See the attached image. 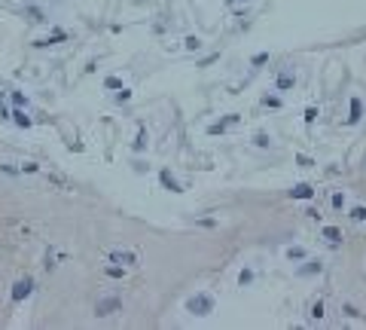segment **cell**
I'll use <instances>...</instances> for the list:
<instances>
[{"label": "cell", "mask_w": 366, "mask_h": 330, "mask_svg": "<svg viewBox=\"0 0 366 330\" xmlns=\"http://www.w3.org/2000/svg\"><path fill=\"white\" fill-rule=\"evenodd\" d=\"M320 235H324L329 245H339L342 242V230H339V226H324V233H320Z\"/></svg>", "instance_id": "11"}, {"label": "cell", "mask_w": 366, "mask_h": 330, "mask_svg": "<svg viewBox=\"0 0 366 330\" xmlns=\"http://www.w3.org/2000/svg\"><path fill=\"white\" fill-rule=\"evenodd\" d=\"M262 107H269V110H281V107H284L281 92H269V95H262Z\"/></svg>", "instance_id": "10"}, {"label": "cell", "mask_w": 366, "mask_h": 330, "mask_svg": "<svg viewBox=\"0 0 366 330\" xmlns=\"http://www.w3.org/2000/svg\"><path fill=\"white\" fill-rule=\"evenodd\" d=\"M61 40H67V34H64V31H55L52 37H46V40H40L37 46H55V43H61Z\"/></svg>", "instance_id": "15"}, {"label": "cell", "mask_w": 366, "mask_h": 330, "mask_svg": "<svg viewBox=\"0 0 366 330\" xmlns=\"http://www.w3.org/2000/svg\"><path fill=\"white\" fill-rule=\"evenodd\" d=\"M238 119H241V116H238V113H229V116H226V119H220V122H214V126H211L208 132H211V135H220V132H226L229 126H235V122H238Z\"/></svg>", "instance_id": "8"}, {"label": "cell", "mask_w": 366, "mask_h": 330, "mask_svg": "<svg viewBox=\"0 0 366 330\" xmlns=\"http://www.w3.org/2000/svg\"><path fill=\"white\" fill-rule=\"evenodd\" d=\"M324 272V260L320 257H305L299 266H296V275L299 278H311V275H320Z\"/></svg>", "instance_id": "2"}, {"label": "cell", "mask_w": 366, "mask_h": 330, "mask_svg": "<svg viewBox=\"0 0 366 330\" xmlns=\"http://www.w3.org/2000/svg\"><path fill=\"white\" fill-rule=\"evenodd\" d=\"M296 162H299L302 168H311V165H314V162H311V159H308V156H302V153H299V156H296Z\"/></svg>", "instance_id": "27"}, {"label": "cell", "mask_w": 366, "mask_h": 330, "mask_svg": "<svg viewBox=\"0 0 366 330\" xmlns=\"http://www.w3.org/2000/svg\"><path fill=\"white\" fill-rule=\"evenodd\" d=\"M305 257H308V251H305V248H299V245L287 248V260H290V263H302Z\"/></svg>", "instance_id": "12"}, {"label": "cell", "mask_w": 366, "mask_h": 330, "mask_svg": "<svg viewBox=\"0 0 366 330\" xmlns=\"http://www.w3.org/2000/svg\"><path fill=\"white\" fill-rule=\"evenodd\" d=\"M107 260H110V263H122V266H137V254H134V251H122V248L110 251Z\"/></svg>", "instance_id": "3"}, {"label": "cell", "mask_w": 366, "mask_h": 330, "mask_svg": "<svg viewBox=\"0 0 366 330\" xmlns=\"http://www.w3.org/2000/svg\"><path fill=\"white\" fill-rule=\"evenodd\" d=\"M308 318H311V321H320V318H324V300H314L308 306Z\"/></svg>", "instance_id": "13"}, {"label": "cell", "mask_w": 366, "mask_h": 330, "mask_svg": "<svg viewBox=\"0 0 366 330\" xmlns=\"http://www.w3.org/2000/svg\"><path fill=\"white\" fill-rule=\"evenodd\" d=\"M254 144L266 150V147H272V135H266V132H256V135H254Z\"/></svg>", "instance_id": "16"}, {"label": "cell", "mask_w": 366, "mask_h": 330, "mask_svg": "<svg viewBox=\"0 0 366 330\" xmlns=\"http://www.w3.org/2000/svg\"><path fill=\"white\" fill-rule=\"evenodd\" d=\"M293 86H296V74L293 71H281L278 77H274V92H290Z\"/></svg>", "instance_id": "5"}, {"label": "cell", "mask_w": 366, "mask_h": 330, "mask_svg": "<svg viewBox=\"0 0 366 330\" xmlns=\"http://www.w3.org/2000/svg\"><path fill=\"white\" fill-rule=\"evenodd\" d=\"M317 119V107H305V122L311 126V122Z\"/></svg>", "instance_id": "22"}, {"label": "cell", "mask_w": 366, "mask_h": 330, "mask_svg": "<svg viewBox=\"0 0 366 330\" xmlns=\"http://www.w3.org/2000/svg\"><path fill=\"white\" fill-rule=\"evenodd\" d=\"M31 291H34V281H31V278L16 281V284H13V300H16V303H21L25 297H31Z\"/></svg>", "instance_id": "7"}, {"label": "cell", "mask_w": 366, "mask_h": 330, "mask_svg": "<svg viewBox=\"0 0 366 330\" xmlns=\"http://www.w3.org/2000/svg\"><path fill=\"white\" fill-rule=\"evenodd\" d=\"M119 306H122V303H119L116 297H107V300H98V306H95V315H98V318H107V315H113V312H116Z\"/></svg>", "instance_id": "6"}, {"label": "cell", "mask_w": 366, "mask_h": 330, "mask_svg": "<svg viewBox=\"0 0 366 330\" xmlns=\"http://www.w3.org/2000/svg\"><path fill=\"white\" fill-rule=\"evenodd\" d=\"M159 177H162V184H165V187H168L171 193H180V184H177V180H174V175H171V172H168V168H165V172H162V175H159Z\"/></svg>", "instance_id": "14"}, {"label": "cell", "mask_w": 366, "mask_h": 330, "mask_svg": "<svg viewBox=\"0 0 366 330\" xmlns=\"http://www.w3.org/2000/svg\"><path fill=\"white\" fill-rule=\"evenodd\" d=\"M317 196V190L311 187V184H305V180H302V184H296L293 190H290V199H299V202H311Z\"/></svg>", "instance_id": "4"}, {"label": "cell", "mask_w": 366, "mask_h": 330, "mask_svg": "<svg viewBox=\"0 0 366 330\" xmlns=\"http://www.w3.org/2000/svg\"><path fill=\"white\" fill-rule=\"evenodd\" d=\"M144 147H146V135L141 132V135H137V141H134V150H144Z\"/></svg>", "instance_id": "25"}, {"label": "cell", "mask_w": 366, "mask_h": 330, "mask_svg": "<svg viewBox=\"0 0 366 330\" xmlns=\"http://www.w3.org/2000/svg\"><path fill=\"white\" fill-rule=\"evenodd\" d=\"M186 49H192V52L201 49V40H199V37H186Z\"/></svg>", "instance_id": "23"}, {"label": "cell", "mask_w": 366, "mask_h": 330, "mask_svg": "<svg viewBox=\"0 0 366 330\" xmlns=\"http://www.w3.org/2000/svg\"><path fill=\"white\" fill-rule=\"evenodd\" d=\"M351 220H366V205H354V208H351Z\"/></svg>", "instance_id": "18"}, {"label": "cell", "mask_w": 366, "mask_h": 330, "mask_svg": "<svg viewBox=\"0 0 366 330\" xmlns=\"http://www.w3.org/2000/svg\"><path fill=\"white\" fill-rule=\"evenodd\" d=\"M107 275H113V278H122V275H125V266H107Z\"/></svg>", "instance_id": "21"}, {"label": "cell", "mask_w": 366, "mask_h": 330, "mask_svg": "<svg viewBox=\"0 0 366 330\" xmlns=\"http://www.w3.org/2000/svg\"><path fill=\"white\" fill-rule=\"evenodd\" d=\"M238 284H241V288L254 284V269H241V272H238Z\"/></svg>", "instance_id": "17"}, {"label": "cell", "mask_w": 366, "mask_h": 330, "mask_svg": "<svg viewBox=\"0 0 366 330\" xmlns=\"http://www.w3.org/2000/svg\"><path fill=\"white\" fill-rule=\"evenodd\" d=\"M16 122H18V126H31V119H28L21 110H16Z\"/></svg>", "instance_id": "24"}, {"label": "cell", "mask_w": 366, "mask_h": 330, "mask_svg": "<svg viewBox=\"0 0 366 330\" xmlns=\"http://www.w3.org/2000/svg\"><path fill=\"white\" fill-rule=\"evenodd\" d=\"M107 89H122V79H116V77H107Z\"/></svg>", "instance_id": "28"}, {"label": "cell", "mask_w": 366, "mask_h": 330, "mask_svg": "<svg viewBox=\"0 0 366 330\" xmlns=\"http://www.w3.org/2000/svg\"><path fill=\"white\" fill-rule=\"evenodd\" d=\"M305 217H311V220H317V217H320V211L314 208V205H308V208H305Z\"/></svg>", "instance_id": "26"}, {"label": "cell", "mask_w": 366, "mask_h": 330, "mask_svg": "<svg viewBox=\"0 0 366 330\" xmlns=\"http://www.w3.org/2000/svg\"><path fill=\"white\" fill-rule=\"evenodd\" d=\"M226 3H229V6H232V3H241V0H226ZM244 3H254V0H244Z\"/></svg>", "instance_id": "29"}, {"label": "cell", "mask_w": 366, "mask_h": 330, "mask_svg": "<svg viewBox=\"0 0 366 330\" xmlns=\"http://www.w3.org/2000/svg\"><path fill=\"white\" fill-rule=\"evenodd\" d=\"M214 306H217V300L211 297V293H196V297H189V300H186V312L204 318V315H211V312H214Z\"/></svg>", "instance_id": "1"}, {"label": "cell", "mask_w": 366, "mask_h": 330, "mask_svg": "<svg viewBox=\"0 0 366 330\" xmlns=\"http://www.w3.org/2000/svg\"><path fill=\"white\" fill-rule=\"evenodd\" d=\"M329 202H333L336 211H342V208H345V193H333V199H329Z\"/></svg>", "instance_id": "20"}, {"label": "cell", "mask_w": 366, "mask_h": 330, "mask_svg": "<svg viewBox=\"0 0 366 330\" xmlns=\"http://www.w3.org/2000/svg\"><path fill=\"white\" fill-rule=\"evenodd\" d=\"M360 116H363V101L354 95V98H351V116H348V126H357Z\"/></svg>", "instance_id": "9"}, {"label": "cell", "mask_w": 366, "mask_h": 330, "mask_svg": "<svg viewBox=\"0 0 366 330\" xmlns=\"http://www.w3.org/2000/svg\"><path fill=\"white\" fill-rule=\"evenodd\" d=\"M262 64H269V52H259L250 58V67H262Z\"/></svg>", "instance_id": "19"}]
</instances>
